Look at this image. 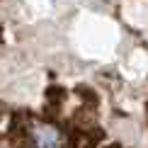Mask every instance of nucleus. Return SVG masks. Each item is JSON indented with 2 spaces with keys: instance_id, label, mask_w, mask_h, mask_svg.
<instances>
[{
  "instance_id": "f257e3e1",
  "label": "nucleus",
  "mask_w": 148,
  "mask_h": 148,
  "mask_svg": "<svg viewBox=\"0 0 148 148\" xmlns=\"http://www.w3.org/2000/svg\"><path fill=\"white\" fill-rule=\"evenodd\" d=\"M0 148H148V0H0Z\"/></svg>"
}]
</instances>
